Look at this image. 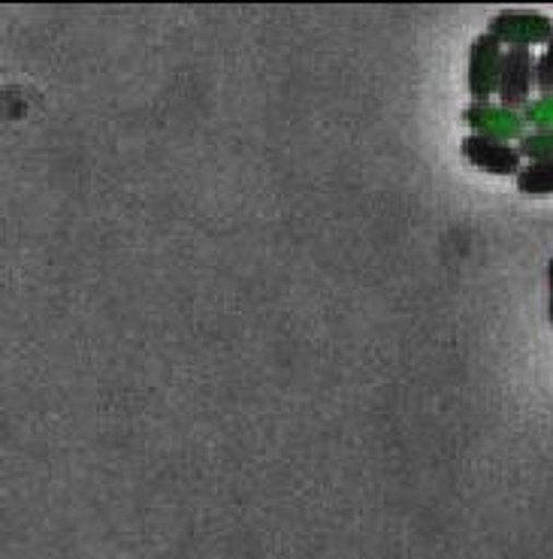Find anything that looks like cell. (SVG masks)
<instances>
[{
	"mask_svg": "<svg viewBox=\"0 0 553 559\" xmlns=\"http://www.w3.org/2000/svg\"><path fill=\"white\" fill-rule=\"evenodd\" d=\"M517 179V191L527 197H548L553 194V157H541V160H529L527 167H520Z\"/></svg>",
	"mask_w": 553,
	"mask_h": 559,
	"instance_id": "cell-6",
	"label": "cell"
},
{
	"mask_svg": "<svg viewBox=\"0 0 553 559\" xmlns=\"http://www.w3.org/2000/svg\"><path fill=\"white\" fill-rule=\"evenodd\" d=\"M536 88V55L532 49H502L499 79H496V94H499L502 109L517 112L529 106V94Z\"/></svg>",
	"mask_w": 553,
	"mask_h": 559,
	"instance_id": "cell-1",
	"label": "cell"
},
{
	"mask_svg": "<svg viewBox=\"0 0 553 559\" xmlns=\"http://www.w3.org/2000/svg\"><path fill=\"white\" fill-rule=\"evenodd\" d=\"M460 152L472 167L484 169L490 176H517L520 167H523V157H520L515 145L490 140V136H481V133H469L460 143Z\"/></svg>",
	"mask_w": 553,
	"mask_h": 559,
	"instance_id": "cell-4",
	"label": "cell"
},
{
	"mask_svg": "<svg viewBox=\"0 0 553 559\" xmlns=\"http://www.w3.org/2000/svg\"><path fill=\"white\" fill-rule=\"evenodd\" d=\"M536 88L541 94H553V37L544 43V52L536 58Z\"/></svg>",
	"mask_w": 553,
	"mask_h": 559,
	"instance_id": "cell-8",
	"label": "cell"
},
{
	"mask_svg": "<svg viewBox=\"0 0 553 559\" xmlns=\"http://www.w3.org/2000/svg\"><path fill=\"white\" fill-rule=\"evenodd\" d=\"M527 121L536 128H544L553 121V94H544L539 104L527 106Z\"/></svg>",
	"mask_w": 553,
	"mask_h": 559,
	"instance_id": "cell-9",
	"label": "cell"
},
{
	"mask_svg": "<svg viewBox=\"0 0 553 559\" xmlns=\"http://www.w3.org/2000/svg\"><path fill=\"white\" fill-rule=\"evenodd\" d=\"M520 157H529V160H541V157H553V131H539L520 136V145H517Z\"/></svg>",
	"mask_w": 553,
	"mask_h": 559,
	"instance_id": "cell-7",
	"label": "cell"
},
{
	"mask_svg": "<svg viewBox=\"0 0 553 559\" xmlns=\"http://www.w3.org/2000/svg\"><path fill=\"white\" fill-rule=\"evenodd\" d=\"M487 34L508 49H515V46L529 49V46L548 43L553 37V19L539 13H499L490 19Z\"/></svg>",
	"mask_w": 553,
	"mask_h": 559,
	"instance_id": "cell-2",
	"label": "cell"
},
{
	"mask_svg": "<svg viewBox=\"0 0 553 559\" xmlns=\"http://www.w3.org/2000/svg\"><path fill=\"white\" fill-rule=\"evenodd\" d=\"M499 61L502 46L490 34H481L469 49V73H466V85L475 104H487L496 94V79H499Z\"/></svg>",
	"mask_w": 553,
	"mask_h": 559,
	"instance_id": "cell-3",
	"label": "cell"
},
{
	"mask_svg": "<svg viewBox=\"0 0 553 559\" xmlns=\"http://www.w3.org/2000/svg\"><path fill=\"white\" fill-rule=\"evenodd\" d=\"M548 273H551V321H553V261H551V270H548Z\"/></svg>",
	"mask_w": 553,
	"mask_h": 559,
	"instance_id": "cell-10",
	"label": "cell"
},
{
	"mask_svg": "<svg viewBox=\"0 0 553 559\" xmlns=\"http://www.w3.org/2000/svg\"><path fill=\"white\" fill-rule=\"evenodd\" d=\"M466 121L475 128L481 136H490V140H502L508 143L511 136H520L523 133V121L508 112V109H493L487 104H475L469 112H466Z\"/></svg>",
	"mask_w": 553,
	"mask_h": 559,
	"instance_id": "cell-5",
	"label": "cell"
}]
</instances>
